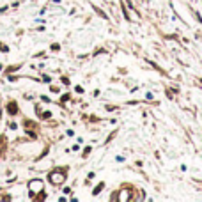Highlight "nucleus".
Instances as JSON below:
<instances>
[{
	"mask_svg": "<svg viewBox=\"0 0 202 202\" xmlns=\"http://www.w3.org/2000/svg\"><path fill=\"white\" fill-rule=\"evenodd\" d=\"M62 179H64V176H62V174H59V176H57V174H53V176H51V183H60Z\"/></svg>",
	"mask_w": 202,
	"mask_h": 202,
	"instance_id": "nucleus-1",
	"label": "nucleus"
}]
</instances>
